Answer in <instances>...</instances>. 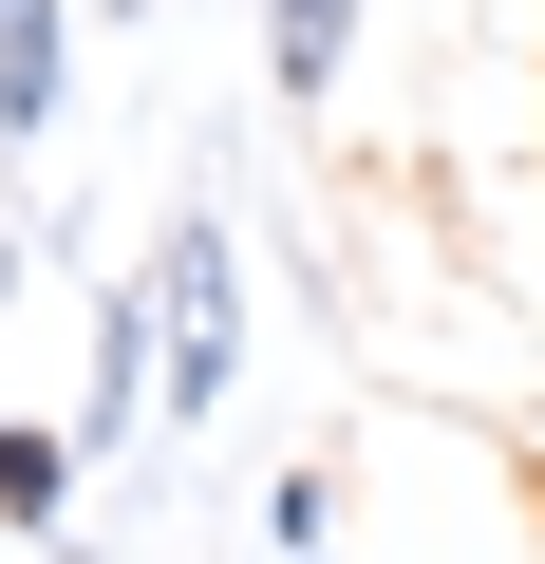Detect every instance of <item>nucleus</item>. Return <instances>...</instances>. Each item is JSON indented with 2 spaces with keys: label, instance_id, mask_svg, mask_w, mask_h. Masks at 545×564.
<instances>
[{
  "label": "nucleus",
  "instance_id": "f257e3e1",
  "mask_svg": "<svg viewBox=\"0 0 545 564\" xmlns=\"http://www.w3.org/2000/svg\"><path fill=\"white\" fill-rule=\"evenodd\" d=\"M226 377H244V245H226V207L188 188V207H170V263H151V395L207 414Z\"/></svg>",
  "mask_w": 545,
  "mask_h": 564
},
{
  "label": "nucleus",
  "instance_id": "f03ea898",
  "mask_svg": "<svg viewBox=\"0 0 545 564\" xmlns=\"http://www.w3.org/2000/svg\"><path fill=\"white\" fill-rule=\"evenodd\" d=\"M76 113V0H0V151H57Z\"/></svg>",
  "mask_w": 545,
  "mask_h": 564
},
{
  "label": "nucleus",
  "instance_id": "7ed1b4c3",
  "mask_svg": "<svg viewBox=\"0 0 545 564\" xmlns=\"http://www.w3.org/2000/svg\"><path fill=\"white\" fill-rule=\"evenodd\" d=\"M76 489H95L76 414H0V545H57V527H76Z\"/></svg>",
  "mask_w": 545,
  "mask_h": 564
},
{
  "label": "nucleus",
  "instance_id": "20e7f679",
  "mask_svg": "<svg viewBox=\"0 0 545 564\" xmlns=\"http://www.w3.org/2000/svg\"><path fill=\"white\" fill-rule=\"evenodd\" d=\"M263 76H283V95L320 113V95L358 76V0H263Z\"/></svg>",
  "mask_w": 545,
  "mask_h": 564
},
{
  "label": "nucleus",
  "instance_id": "39448f33",
  "mask_svg": "<svg viewBox=\"0 0 545 564\" xmlns=\"http://www.w3.org/2000/svg\"><path fill=\"white\" fill-rule=\"evenodd\" d=\"M263 545H283V564L339 545V470H283V489H263Z\"/></svg>",
  "mask_w": 545,
  "mask_h": 564
},
{
  "label": "nucleus",
  "instance_id": "423d86ee",
  "mask_svg": "<svg viewBox=\"0 0 545 564\" xmlns=\"http://www.w3.org/2000/svg\"><path fill=\"white\" fill-rule=\"evenodd\" d=\"M20 263H39V245H20V226H0V302H20Z\"/></svg>",
  "mask_w": 545,
  "mask_h": 564
}]
</instances>
